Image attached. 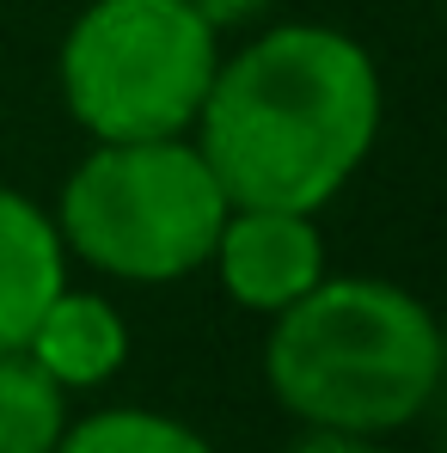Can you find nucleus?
<instances>
[{
	"label": "nucleus",
	"instance_id": "nucleus-6",
	"mask_svg": "<svg viewBox=\"0 0 447 453\" xmlns=\"http://www.w3.org/2000/svg\"><path fill=\"white\" fill-rule=\"evenodd\" d=\"M68 288V245L43 203L0 184V356L25 349L43 306Z\"/></svg>",
	"mask_w": 447,
	"mask_h": 453
},
{
	"label": "nucleus",
	"instance_id": "nucleus-9",
	"mask_svg": "<svg viewBox=\"0 0 447 453\" xmlns=\"http://www.w3.org/2000/svg\"><path fill=\"white\" fill-rule=\"evenodd\" d=\"M56 453H215L209 435H197L190 423L166 417V411H142V404H111L92 411L62 429Z\"/></svg>",
	"mask_w": 447,
	"mask_h": 453
},
{
	"label": "nucleus",
	"instance_id": "nucleus-11",
	"mask_svg": "<svg viewBox=\"0 0 447 453\" xmlns=\"http://www.w3.org/2000/svg\"><path fill=\"white\" fill-rule=\"evenodd\" d=\"M289 453H392L386 435H337V429H306Z\"/></svg>",
	"mask_w": 447,
	"mask_h": 453
},
{
	"label": "nucleus",
	"instance_id": "nucleus-2",
	"mask_svg": "<svg viewBox=\"0 0 447 453\" xmlns=\"http://www.w3.org/2000/svg\"><path fill=\"white\" fill-rule=\"evenodd\" d=\"M264 380L306 429L398 435L442 392V319L398 282L325 276L270 319Z\"/></svg>",
	"mask_w": 447,
	"mask_h": 453
},
{
	"label": "nucleus",
	"instance_id": "nucleus-4",
	"mask_svg": "<svg viewBox=\"0 0 447 453\" xmlns=\"http://www.w3.org/2000/svg\"><path fill=\"white\" fill-rule=\"evenodd\" d=\"M221 68V31L184 0H92L62 37V104L92 142L190 135Z\"/></svg>",
	"mask_w": 447,
	"mask_h": 453
},
{
	"label": "nucleus",
	"instance_id": "nucleus-8",
	"mask_svg": "<svg viewBox=\"0 0 447 453\" xmlns=\"http://www.w3.org/2000/svg\"><path fill=\"white\" fill-rule=\"evenodd\" d=\"M68 429V392L25 349L0 356V453H56Z\"/></svg>",
	"mask_w": 447,
	"mask_h": 453
},
{
	"label": "nucleus",
	"instance_id": "nucleus-13",
	"mask_svg": "<svg viewBox=\"0 0 447 453\" xmlns=\"http://www.w3.org/2000/svg\"><path fill=\"white\" fill-rule=\"evenodd\" d=\"M435 319H442V362H447V312H435Z\"/></svg>",
	"mask_w": 447,
	"mask_h": 453
},
{
	"label": "nucleus",
	"instance_id": "nucleus-5",
	"mask_svg": "<svg viewBox=\"0 0 447 453\" xmlns=\"http://www.w3.org/2000/svg\"><path fill=\"white\" fill-rule=\"evenodd\" d=\"M209 264L233 306L276 319L325 282V233L300 209H239L233 203Z\"/></svg>",
	"mask_w": 447,
	"mask_h": 453
},
{
	"label": "nucleus",
	"instance_id": "nucleus-1",
	"mask_svg": "<svg viewBox=\"0 0 447 453\" xmlns=\"http://www.w3.org/2000/svg\"><path fill=\"white\" fill-rule=\"evenodd\" d=\"M380 68L331 25H270L221 56L197 148L239 209L319 215L374 153Z\"/></svg>",
	"mask_w": 447,
	"mask_h": 453
},
{
	"label": "nucleus",
	"instance_id": "nucleus-12",
	"mask_svg": "<svg viewBox=\"0 0 447 453\" xmlns=\"http://www.w3.org/2000/svg\"><path fill=\"white\" fill-rule=\"evenodd\" d=\"M423 417H429V429H435V453H447V380H442V392L429 398Z\"/></svg>",
	"mask_w": 447,
	"mask_h": 453
},
{
	"label": "nucleus",
	"instance_id": "nucleus-3",
	"mask_svg": "<svg viewBox=\"0 0 447 453\" xmlns=\"http://www.w3.org/2000/svg\"><path fill=\"white\" fill-rule=\"evenodd\" d=\"M227 190L197 142H98L62 184V245L117 282H184L209 270Z\"/></svg>",
	"mask_w": 447,
	"mask_h": 453
},
{
	"label": "nucleus",
	"instance_id": "nucleus-7",
	"mask_svg": "<svg viewBox=\"0 0 447 453\" xmlns=\"http://www.w3.org/2000/svg\"><path fill=\"white\" fill-rule=\"evenodd\" d=\"M25 356L56 380L62 392H92V386L123 374V362H129V325H123V312L104 295L62 288L56 301L43 306V319L31 325Z\"/></svg>",
	"mask_w": 447,
	"mask_h": 453
},
{
	"label": "nucleus",
	"instance_id": "nucleus-10",
	"mask_svg": "<svg viewBox=\"0 0 447 453\" xmlns=\"http://www.w3.org/2000/svg\"><path fill=\"white\" fill-rule=\"evenodd\" d=\"M209 31H239V25H258V19H270V6L276 0H184Z\"/></svg>",
	"mask_w": 447,
	"mask_h": 453
}]
</instances>
